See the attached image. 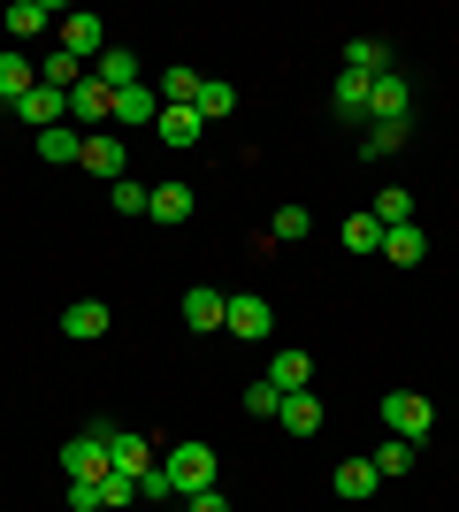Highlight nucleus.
I'll return each mask as SVG.
<instances>
[{"mask_svg": "<svg viewBox=\"0 0 459 512\" xmlns=\"http://www.w3.org/2000/svg\"><path fill=\"white\" fill-rule=\"evenodd\" d=\"M77 153H85V130H69V123L39 130V161H77Z\"/></svg>", "mask_w": 459, "mask_h": 512, "instance_id": "obj_30", "label": "nucleus"}, {"mask_svg": "<svg viewBox=\"0 0 459 512\" xmlns=\"http://www.w3.org/2000/svg\"><path fill=\"white\" fill-rule=\"evenodd\" d=\"M192 207H199V192H192V184H176V176H169V184H153V199H146V214L161 222V230L192 222Z\"/></svg>", "mask_w": 459, "mask_h": 512, "instance_id": "obj_14", "label": "nucleus"}, {"mask_svg": "<svg viewBox=\"0 0 459 512\" xmlns=\"http://www.w3.org/2000/svg\"><path fill=\"white\" fill-rule=\"evenodd\" d=\"M77 169H92L100 184H123V176H131V146H123V130H85Z\"/></svg>", "mask_w": 459, "mask_h": 512, "instance_id": "obj_5", "label": "nucleus"}, {"mask_svg": "<svg viewBox=\"0 0 459 512\" xmlns=\"http://www.w3.org/2000/svg\"><path fill=\"white\" fill-rule=\"evenodd\" d=\"M368 123H414V77H406V69H383V77H375Z\"/></svg>", "mask_w": 459, "mask_h": 512, "instance_id": "obj_6", "label": "nucleus"}, {"mask_svg": "<svg viewBox=\"0 0 459 512\" xmlns=\"http://www.w3.org/2000/svg\"><path fill=\"white\" fill-rule=\"evenodd\" d=\"M276 406H284V390L268 383V375H261V383H245V413H253V421H276Z\"/></svg>", "mask_w": 459, "mask_h": 512, "instance_id": "obj_34", "label": "nucleus"}, {"mask_svg": "<svg viewBox=\"0 0 459 512\" xmlns=\"http://www.w3.org/2000/svg\"><path fill=\"white\" fill-rule=\"evenodd\" d=\"M146 199H153V184H138V176L108 184V207H115V214H146Z\"/></svg>", "mask_w": 459, "mask_h": 512, "instance_id": "obj_33", "label": "nucleus"}, {"mask_svg": "<svg viewBox=\"0 0 459 512\" xmlns=\"http://www.w3.org/2000/svg\"><path fill=\"white\" fill-rule=\"evenodd\" d=\"M383 436H398V444H429L437 436V406L421 398V390H383Z\"/></svg>", "mask_w": 459, "mask_h": 512, "instance_id": "obj_1", "label": "nucleus"}, {"mask_svg": "<svg viewBox=\"0 0 459 512\" xmlns=\"http://www.w3.org/2000/svg\"><path fill=\"white\" fill-rule=\"evenodd\" d=\"M329 490L345 497V505H360V497H375V490H383V474H375L368 459H345V467L329 474Z\"/></svg>", "mask_w": 459, "mask_h": 512, "instance_id": "obj_20", "label": "nucleus"}, {"mask_svg": "<svg viewBox=\"0 0 459 512\" xmlns=\"http://www.w3.org/2000/svg\"><path fill=\"white\" fill-rule=\"evenodd\" d=\"M368 92H375V77H345V69H337V85H329V115H337V123H368Z\"/></svg>", "mask_w": 459, "mask_h": 512, "instance_id": "obj_12", "label": "nucleus"}, {"mask_svg": "<svg viewBox=\"0 0 459 512\" xmlns=\"http://www.w3.org/2000/svg\"><path fill=\"white\" fill-rule=\"evenodd\" d=\"M368 214H375V222H383V230H406V222H414V192H406V184H383Z\"/></svg>", "mask_w": 459, "mask_h": 512, "instance_id": "obj_25", "label": "nucleus"}, {"mask_svg": "<svg viewBox=\"0 0 459 512\" xmlns=\"http://www.w3.org/2000/svg\"><path fill=\"white\" fill-rule=\"evenodd\" d=\"M62 474H69V482H100V474H108V436H92V428H85V436H69V444H62Z\"/></svg>", "mask_w": 459, "mask_h": 512, "instance_id": "obj_9", "label": "nucleus"}, {"mask_svg": "<svg viewBox=\"0 0 459 512\" xmlns=\"http://www.w3.org/2000/svg\"><path fill=\"white\" fill-rule=\"evenodd\" d=\"M268 383H276V390H306V383H314V360H306L299 344H284V352L268 360Z\"/></svg>", "mask_w": 459, "mask_h": 512, "instance_id": "obj_23", "label": "nucleus"}, {"mask_svg": "<svg viewBox=\"0 0 459 512\" xmlns=\"http://www.w3.org/2000/svg\"><path fill=\"white\" fill-rule=\"evenodd\" d=\"M138 505H176V482H169V467H146V474H138Z\"/></svg>", "mask_w": 459, "mask_h": 512, "instance_id": "obj_35", "label": "nucleus"}, {"mask_svg": "<svg viewBox=\"0 0 459 512\" xmlns=\"http://www.w3.org/2000/svg\"><path fill=\"white\" fill-rule=\"evenodd\" d=\"M375 474H383V482H398V474L414 467V444H398V436H383V444H375V459H368Z\"/></svg>", "mask_w": 459, "mask_h": 512, "instance_id": "obj_31", "label": "nucleus"}, {"mask_svg": "<svg viewBox=\"0 0 459 512\" xmlns=\"http://www.w3.org/2000/svg\"><path fill=\"white\" fill-rule=\"evenodd\" d=\"M322 398H314V390H284V406H276V428H284V436H322Z\"/></svg>", "mask_w": 459, "mask_h": 512, "instance_id": "obj_11", "label": "nucleus"}, {"mask_svg": "<svg viewBox=\"0 0 459 512\" xmlns=\"http://www.w3.org/2000/svg\"><path fill=\"white\" fill-rule=\"evenodd\" d=\"M31 85H39V62H31L23 46H8V54H0V107H16Z\"/></svg>", "mask_w": 459, "mask_h": 512, "instance_id": "obj_17", "label": "nucleus"}, {"mask_svg": "<svg viewBox=\"0 0 459 512\" xmlns=\"http://www.w3.org/2000/svg\"><path fill=\"white\" fill-rule=\"evenodd\" d=\"M146 123H161V92H153V85L115 92V130H146Z\"/></svg>", "mask_w": 459, "mask_h": 512, "instance_id": "obj_16", "label": "nucleus"}, {"mask_svg": "<svg viewBox=\"0 0 459 512\" xmlns=\"http://www.w3.org/2000/svg\"><path fill=\"white\" fill-rule=\"evenodd\" d=\"M92 77H100L108 92H131L138 85V54H131V46H108V54L92 62Z\"/></svg>", "mask_w": 459, "mask_h": 512, "instance_id": "obj_21", "label": "nucleus"}, {"mask_svg": "<svg viewBox=\"0 0 459 512\" xmlns=\"http://www.w3.org/2000/svg\"><path fill=\"white\" fill-rule=\"evenodd\" d=\"M54 46H62V54H77V62H100V54H108V23L92 16V8H69L62 23H54Z\"/></svg>", "mask_w": 459, "mask_h": 512, "instance_id": "obj_3", "label": "nucleus"}, {"mask_svg": "<svg viewBox=\"0 0 459 512\" xmlns=\"http://www.w3.org/2000/svg\"><path fill=\"white\" fill-rule=\"evenodd\" d=\"M222 306H230V291H215V283H192L176 314H184V329H199V337H215V329H222Z\"/></svg>", "mask_w": 459, "mask_h": 512, "instance_id": "obj_10", "label": "nucleus"}, {"mask_svg": "<svg viewBox=\"0 0 459 512\" xmlns=\"http://www.w3.org/2000/svg\"><path fill=\"white\" fill-rule=\"evenodd\" d=\"M8 115H16V123H31V138H39V130L69 123V92H54V85H31L16 107H8Z\"/></svg>", "mask_w": 459, "mask_h": 512, "instance_id": "obj_8", "label": "nucleus"}, {"mask_svg": "<svg viewBox=\"0 0 459 512\" xmlns=\"http://www.w3.org/2000/svg\"><path fill=\"white\" fill-rule=\"evenodd\" d=\"M62 337L69 344H92V337H108V299H77L62 314Z\"/></svg>", "mask_w": 459, "mask_h": 512, "instance_id": "obj_19", "label": "nucleus"}, {"mask_svg": "<svg viewBox=\"0 0 459 512\" xmlns=\"http://www.w3.org/2000/svg\"><path fill=\"white\" fill-rule=\"evenodd\" d=\"M69 130H115V92L100 77H85V85L69 92Z\"/></svg>", "mask_w": 459, "mask_h": 512, "instance_id": "obj_7", "label": "nucleus"}, {"mask_svg": "<svg viewBox=\"0 0 459 512\" xmlns=\"http://www.w3.org/2000/svg\"><path fill=\"white\" fill-rule=\"evenodd\" d=\"M169 482H176V497H199V490H215L222 482V459H215V444H176L169 459Z\"/></svg>", "mask_w": 459, "mask_h": 512, "instance_id": "obj_2", "label": "nucleus"}, {"mask_svg": "<svg viewBox=\"0 0 459 512\" xmlns=\"http://www.w3.org/2000/svg\"><path fill=\"white\" fill-rule=\"evenodd\" d=\"M222 329L238 344H268V329H276V306L261 299V291H230V306H222Z\"/></svg>", "mask_w": 459, "mask_h": 512, "instance_id": "obj_4", "label": "nucleus"}, {"mask_svg": "<svg viewBox=\"0 0 459 512\" xmlns=\"http://www.w3.org/2000/svg\"><path fill=\"white\" fill-rule=\"evenodd\" d=\"M199 85H207V77L176 62V69H169V77H161V85H153V92H161V107H192V100H199Z\"/></svg>", "mask_w": 459, "mask_h": 512, "instance_id": "obj_29", "label": "nucleus"}, {"mask_svg": "<svg viewBox=\"0 0 459 512\" xmlns=\"http://www.w3.org/2000/svg\"><path fill=\"white\" fill-rule=\"evenodd\" d=\"M406 138H414V123H360V161H391V153H406Z\"/></svg>", "mask_w": 459, "mask_h": 512, "instance_id": "obj_18", "label": "nucleus"}, {"mask_svg": "<svg viewBox=\"0 0 459 512\" xmlns=\"http://www.w3.org/2000/svg\"><path fill=\"white\" fill-rule=\"evenodd\" d=\"M184 505H192V512H230V497H222V482H215V490H199V497H184Z\"/></svg>", "mask_w": 459, "mask_h": 512, "instance_id": "obj_37", "label": "nucleus"}, {"mask_svg": "<svg viewBox=\"0 0 459 512\" xmlns=\"http://www.w3.org/2000/svg\"><path fill=\"white\" fill-rule=\"evenodd\" d=\"M192 115H199V123H222V115H238V85H215V77H207V85H199V100H192Z\"/></svg>", "mask_w": 459, "mask_h": 512, "instance_id": "obj_27", "label": "nucleus"}, {"mask_svg": "<svg viewBox=\"0 0 459 512\" xmlns=\"http://www.w3.org/2000/svg\"><path fill=\"white\" fill-rule=\"evenodd\" d=\"M421 253H429V237H421V222H406V230H383V260H398V268H414Z\"/></svg>", "mask_w": 459, "mask_h": 512, "instance_id": "obj_28", "label": "nucleus"}, {"mask_svg": "<svg viewBox=\"0 0 459 512\" xmlns=\"http://www.w3.org/2000/svg\"><path fill=\"white\" fill-rule=\"evenodd\" d=\"M383 69H398L383 39H352L345 46V77H383Z\"/></svg>", "mask_w": 459, "mask_h": 512, "instance_id": "obj_22", "label": "nucleus"}, {"mask_svg": "<svg viewBox=\"0 0 459 512\" xmlns=\"http://www.w3.org/2000/svg\"><path fill=\"white\" fill-rule=\"evenodd\" d=\"M69 512H108V474L100 482H69Z\"/></svg>", "mask_w": 459, "mask_h": 512, "instance_id": "obj_36", "label": "nucleus"}, {"mask_svg": "<svg viewBox=\"0 0 459 512\" xmlns=\"http://www.w3.org/2000/svg\"><path fill=\"white\" fill-rule=\"evenodd\" d=\"M108 467H115V474H131V482H138V474L153 467V444L138 436V428H108Z\"/></svg>", "mask_w": 459, "mask_h": 512, "instance_id": "obj_15", "label": "nucleus"}, {"mask_svg": "<svg viewBox=\"0 0 459 512\" xmlns=\"http://www.w3.org/2000/svg\"><path fill=\"white\" fill-rule=\"evenodd\" d=\"M268 237H276V245H299V237H314V214H306V207H276Z\"/></svg>", "mask_w": 459, "mask_h": 512, "instance_id": "obj_32", "label": "nucleus"}, {"mask_svg": "<svg viewBox=\"0 0 459 512\" xmlns=\"http://www.w3.org/2000/svg\"><path fill=\"white\" fill-rule=\"evenodd\" d=\"M345 253H383V222H375L368 207L345 214Z\"/></svg>", "mask_w": 459, "mask_h": 512, "instance_id": "obj_26", "label": "nucleus"}, {"mask_svg": "<svg viewBox=\"0 0 459 512\" xmlns=\"http://www.w3.org/2000/svg\"><path fill=\"white\" fill-rule=\"evenodd\" d=\"M153 130H161V146H199V138H207V123H199L192 107H161Z\"/></svg>", "mask_w": 459, "mask_h": 512, "instance_id": "obj_24", "label": "nucleus"}, {"mask_svg": "<svg viewBox=\"0 0 459 512\" xmlns=\"http://www.w3.org/2000/svg\"><path fill=\"white\" fill-rule=\"evenodd\" d=\"M0 23H8V39H16V46H31V39H46L62 16H54L46 0H8V16H0Z\"/></svg>", "mask_w": 459, "mask_h": 512, "instance_id": "obj_13", "label": "nucleus"}]
</instances>
